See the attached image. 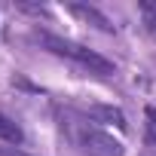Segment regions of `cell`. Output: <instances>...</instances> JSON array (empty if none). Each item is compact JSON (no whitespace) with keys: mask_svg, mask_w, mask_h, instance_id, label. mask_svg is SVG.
<instances>
[{"mask_svg":"<svg viewBox=\"0 0 156 156\" xmlns=\"http://www.w3.org/2000/svg\"><path fill=\"white\" fill-rule=\"evenodd\" d=\"M37 43L43 46V49H49L52 55H61V58H70V61H76L80 67H86V70H92V73H113V61H107L104 55H98V52H92V49H86V46H80V43H73V40H64V37H55V34H37Z\"/></svg>","mask_w":156,"mask_h":156,"instance_id":"6da1fadb","label":"cell"},{"mask_svg":"<svg viewBox=\"0 0 156 156\" xmlns=\"http://www.w3.org/2000/svg\"><path fill=\"white\" fill-rule=\"evenodd\" d=\"M73 144L86 156H122L126 153L122 141H116L110 132H104V129H98L92 122H80L73 129Z\"/></svg>","mask_w":156,"mask_h":156,"instance_id":"7a4b0ae2","label":"cell"},{"mask_svg":"<svg viewBox=\"0 0 156 156\" xmlns=\"http://www.w3.org/2000/svg\"><path fill=\"white\" fill-rule=\"evenodd\" d=\"M70 12H73V16H80L83 22H92V25H95L98 31H104V34H113V31H116V28H113V22H110V19H107L104 12H98L95 6H83V3H73V6H70Z\"/></svg>","mask_w":156,"mask_h":156,"instance_id":"3957f363","label":"cell"},{"mask_svg":"<svg viewBox=\"0 0 156 156\" xmlns=\"http://www.w3.org/2000/svg\"><path fill=\"white\" fill-rule=\"evenodd\" d=\"M83 113H86L89 119H95V122H113L116 129H126V116H122V110H116V107L95 104V107H83Z\"/></svg>","mask_w":156,"mask_h":156,"instance_id":"277c9868","label":"cell"},{"mask_svg":"<svg viewBox=\"0 0 156 156\" xmlns=\"http://www.w3.org/2000/svg\"><path fill=\"white\" fill-rule=\"evenodd\" d=\"M0 141L9 144V147H22L25 144V132L16 119H9L6 113H0Z\"/></svg>","mask_w":156,"mask_h":156,"instance_id":"5b68a950","label":"cell"},{"mask_svg":"<svg viewBox=\"0 0 156 156\" xmlns=\"http://www.w3.org/2000/svg\"><path fill=\"white\" fill-rule=\"evenodd\" d=\"M138 9H141V16H144V25L156 34V0H144Z\"/></svg>","mask_w":156,"mask_h":156,"instance_id":"8992f818","label":"cell"},{"mask_svg":"<svg viewBox=\"0 0 156 156\" xmlns=\"http://www.w3.org/2000/svg\"><path fill=\"white\" fill-rule=\"evenodd\" d=\"M0 156H31V153H25L19 147H0Z\"/></svg>","mask_w":156,"mask_h":156,"instance_id":"52a82bcc","label":"cell"},{"mask_svg":"<svg viewBox=\"0 0 156 156\" xmlns=\"http://www.w3.org/2000/svg\"><path fill=\"white\" fill-rule=\"evenodd\" d=\"M153 156H156V153H153Z\"/></svg>","mask_w":156,"mask_h":156,"instance_id":"ba28073f","label":"cell"}]
</instances>
